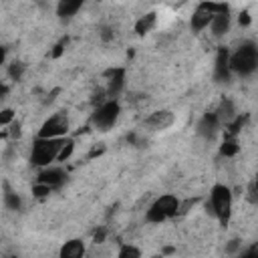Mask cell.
I'll use <instances>...</instances> for the list:
<instances>
[{
    "label": "cell",
    "instance_id": "6da1fadb",
    "mask_svg": "<svg viewBox=\"0 0 258 258\" xmlns=\"http://www.w3.org/2000/svg\"><path fill=\"white\" fill-rule=\"evenodd\" d=\"M230 69L236 75L248 77L258 69V46L254 42H244L240 44L232 54H230Z\"/></svg>",
    "mask_w": 258,
    "mask_h": 258
},
{
    "label": "cell",
    "instance_id": "7a4b0ae2",
    "mask_svg": "<svg viewBox=\"0 0 258 258\" xmlns=\"http://www.w3.org/2000/svg\"><path fill=\"white\" fill-rule=\"evenodd\" d=\"M64 139H36L34 145H32V151H30V161L38 167H48L54 159H58V153H60V147H62Z\"/></svg>",
    "mask_w": 258,
    "mask_h": 258
},
{
    "label": "cell",
    "instance_id": "3957f363",
    "mask_svg": "<svg viewBox=\"0 0 258 258\" xmlns=\"http://www.w3.org/2000/svg\"><path fill=\"white\" fill-rule=\"evenodd\" d=\"M210 206L214 216L218 218V222L222 226H226L230 222V214H232V191L228 185L216 183L210 191Z\"/></svg>",
    "mask_w": 258,
    "mask_h": 258
},
{
    "label": "cell",
    "instance_id": "277c9868",
    "mask_svg": "<svg viewBox=\"0 0 258 258\" xmlns=\"http://www.w3.org/2000/svg\"><path fill=\"white\" fill-rule=\"evenodd\" d=\"M177 210H179V200H177L175 196H171V194H165V196H159V198L149 206V210H147V214H145V220L151 222V224H161V222H165L167 218L175 216Z\"/></svg>",
    "mask_w": 258,
    "mask_h": 258
},
{
    "label": "cell",
    "instance_id": "5b68a950",
    "mask_svg": "<svg viewBox=\"0 0 258 258\" xmlns=\"http://www.w3.org/2000/svg\"><path fill=\"white\" fill-rule=\"evenodd\" d=\"M119 115H121V107H119L117 99H107L95 109V113L91 117V123H93V127H97L101 131H107L117 123Z\"/></svg>",
    "mask_w": 258,
    "mask_h": 258
},
{
    "label": "cell",
    "instance_id": "8992f818",
    "mask_svg": "<svg viewBox=\"0 0 258 258\" xmlns=\"http://www.w3.org/2000/svg\"><path fill=\"white\" fill-rule=\"evenodd\" d=\"M69 131V119L64 113H54L52 117H48L40 131H38V137L40 139H62V135H67Z\"/></svg>",
    "mask_w": 258,
    "mask_h": 258
},
{
    "label": "cell",
    "instance_id": "52a82bcc",
    "mask_svg": "<svg viewBox=\"0 0 258 258\" xmlns=\"http://www.w3.org/2000/svg\"><path fill=\"white\" fill-rule=\"evenodd\" d=\"M230 52L228 48H218L216 54V64H214V79L218 83H228L230 81Z\"/></svg>",
    "mask_w": 258,
    "mask_h": 258
},
{
    "label": "cell",
    "instance_id": "ba28073f",
    "mask_svg": "<svg viewBox=\"0 0 258 258\" xmlns=\"http://www.w3.org/2000/svg\"><path fill=\"white\" fill-rule=\"evenodd\" d=\"M173 121H175L173 113L163 109V111H155V113H151V115L145 119V125H147L149 129H153V131H163V129L171 127Z\"/></svg>",
    "mask_w": 258,
    "mask_h": 258
},
{
    "label": "cell",
    "instance_id": "9c48e42d",
    "mask_svg": "<svg viewBox=\"0 0 258 258\" xmlns=\"http://www.w3.org/2000/svg\"><path fill=\"white\" fill-rule=\"evenodd\" d=\"M67 173L62 171V167H54V165H48L44 169H40L38 173V183H44L48 187H58L62 181H64Z\"/></svg>",
    "mask_w": 258,
    "mask_h": 258
},
{
    "label": "cell",
    "instance_id": "30bf717a",
    "mask_svg": "<svg viewBox=\"0 0 258 258\" xmlns=\"http://www.w3.org/2000/svg\"><path fill=\"white\" fill-rule=\"evenodd\" d=\"M125 87V71L123 69H113L107 73V97L115 99Z\"/></svg>",
    "mask_w": 258,
    "mask_h": 258
},
{
    "label": "cell",
    "instance_id": "8fae6325",
    "mask_svg": "<svg viewBox=\"0 0 258 258\" xmlns=\"http://www.w3.org/2000/svg\"><path fill=\"white\" fill-rule=\"evenodd\" d=\"M220 119H218V115L216 113H206V115H202V119L198 121V135H202V137H206V139H212L214 135H216V131L220 129Z\"/></svg>",
    "mask_w": 258,
    "mask_h": 258
},
{
    "label": "cell",
    "instance_id": "7c38bea8",
    "mask_svg": "<svg viewBox=\"0 0 258 258\" xmlns=\"http://www.w3.org/2000/svg\"><path fill=\"white\" fill-rule=\"evenodd\" d=\"M212 18H214V14H212L204 4H200V6H198V10L194 12L191 20H189V26H191V30H194V32H200V30H204L206 26H210V24H212Z\"/></svg>",
    "mask_w": 258,
    "mask_h": 258
},
{
    "label": "cell",
    "instance_id": "4fadbf2b",
    "mask_svg": "<svg viewBox=\"0 0 258 258\" xmlns=\"http://www.w3.org/2000/svg\"><path fill=\"white\" fill-rule=\"evenodd\" d=\"M85 256V242L79 238H73L60 246L58 258H83Z\"/></svg>",
    "mask_w": 258,
    "mask_h": 258
},
{
    "label": "cell",
    "instance_id": "5bb4252c",
    "mask_svg": "<svg viewBox=\"0 0 258 258\" xmlns=\"http://www.w3.org/2000/svg\"><path fill=\"white\" fill-rule=\"evenodd\" d=\"M230 22H232L230 10H228V12H220V14H216V16L212 18V24H210L212 34H214V36H224V34L230 30Z\"/></svg>",
    "mask_w": 258,
    "mask_h": 258
},
{
    "label": "cell",
    "instance_id": "9a60e30c",
    "mask_svg": "<svg viewBox=\"0 0 258 258\" xmlns=\"http://www.w3.org/2000/svg\"><path fill=\"white\" fill-rule=\"evenodd\" d=\"M216 115H218V119H220V123H226V125H230L238 115H236V109H234V103L232 101H228V99H224L222 103H220V107L214 111Z\"/></svg>",
    "mask_w": 258,
    "mask_h": 258
},
{
    "label": "cell",
    "instance_id": "2e32d148",
    "mask_svg": "<svg viewBox=\"0 0 258 258\" xmlns=\"http://www.w3.org/2000/svg\"><path fill=\"white\" fill-rule=\"evenodd\" d=\"M81 6H83L81 0H62V2H58V6H56V14H58L60 18H71V16H75V14L81 10Z\"/></svg>",
    "mask_w": 258,
    "mask_h": 258
},
{
    "label": "cell",
    "instance_id": "e0dca14e",
    "mask_svg": "<svg viewBox=\"0 0 258 258\" xmlns=\"http://www.w3.org/2000/svg\"><path fill=\"white\" fill-rule=\"evenodd\" d=\"M2 200H4V206L8 208V210H20V198H18V194L8 185V183H4V194H2Z\"/></svg>",
    "mask_w": 258,
    "mask_h": 258
},
{
    "label": "cell",
    "instance_id": "ac0fdd59",
    "mask_svg": "<svg viewBox=\"0 0 258 258\" xmlns=\"http://www.w3.org/2000/svg\"><path fill=\"white\" fill-rule=\"evenodd\" d=\"M153 24H155V14L149 12V14L141 16V18L137 20V24H135V32H137V34H145V32H149V30L153 28Z\"/></svg>",
    "mask_w": 258,
    "mask_h": 258
},
{
    "label": "cell",
    "instance_id": "d6986e66",
    "mask_svg": "<svg viewBox=\"0 0 258 258\" xmlns=\"http://www.w3.org/2000/svg\"><path fill=\"white\" fill-rule=\"evenodd\" d=\"M238 151H240V145H238V141H236L234 137H228V139L220 145V153L226 155V157H232V155H236Z\"/></svg>",
    "mask_w": 258,
    "mask_h": 258
},
{
    "label": "cell",
    "instance_id": "ffe728a7",
    "mask_svg": "<svg viewBox=\"0 0 258 258\" xmlns=\"http://www.w3.org/2000/svg\"><path fill=\"white\" fill-rule=\"evenodd\" d=\"M117 258H141V250L137 246H133V244H123L119 248Z\"/></svg>",
    "mask_w": 258,
    "mask_h": 258
},
{
    "label": "cell",
    "instance_id": "44dd1931",
    "mask_svg": "<svg viewBox=\"0 0 258 258\" xmlns=\"http://www.w3.org/2000/svg\"><path fill=\"white\" fill-rule=\"evenodd\" d=\"M22 73H24V64L18 62V60H12L10 67H8V75H10V79H12V81H20Z\"/></svg>",
    "mask_w": 258,
    "mask_h": 258
},
{
    "label": "cell",
    "instance_id": "7402d4cb",
    "mask_svg": "<svg viewBox=\"0 0 258 258\" xmlns=\"http://www.w3.org/2000/svg\"><path fill=\"white\" fill-rule=\"evenodd\" d=\"M73 149H75V143H73L71 139H64V143H62V147H60V153H58V161H67V159L71 157Z\"/></svg>",
    "mask_w": 258,
    "mask_h": 258
},
{
    "label": "cell",
    "instance_id": "603a6c76",
    "mask_svg": "<svg viewBox=\"0 0 258 258\" xmlns=\"http://www.w3.org/2000/svg\"><path fill=\"white\" fill-rule=\"evenodd\" d=\"M50 189H52V187H48V185H44V183H36L32 191H34V196H36V198H44V196H48V194H50Z\"/></svg>",
    "mask_w": 258,
    "mask_h": 258
},
{
    "label": "cell",
    "instance_id": "cb8c5ba5",
    "mask_svg": "<svg viewBox=\"0 0 258 258\" xmlns=\"http://www.w3.org/2000/svg\"><path fill=\"white\" fill-rule=\"evenodd\" d=\"M12 119H14V113H12L10 109H4V111H2V117H0V123L6 127V125L12 123Z\"/></svg>",
    "mask_w": 258,
    "mask_h": 258
},
{
    "label": "cell",
    "instance_id": "d4e9b609",
    "mask_svg": "<svg viewBox=\"0 0 258 258\" xmlns=\"http://www.w3.org/2000/svg\"><path fill=\"white\" fill-rule=\"evenodd\" d=\"M240 258H258V246H250L240 254Z\"/></svg>",
    "mask_w": 258,
    "mask_h": 258
},
{
    "label": "cell",
    "instance_id": "484cf974",
    "mask_svg": "<svg viewBox=\"0 0 258 258\" xmlns=\"http://www.w3.org/2000/svg\"><path fill=\"white\" fill-rule=\"evenodd\" d=\"M10 135H12L14 139H16V137H20V125H18L16 121H14L12 125H10Z\"/></svg>",
    "mask_w": 258,
    "mask_h": 258
},
{
    "label": "cell",
    "instance_id": "4316f807",
    "mask_svg": "<svg viewBox=\"0 0 258 258\" xmlns=\"http://www.w3.org/2000/svg\"><path fill=\"white\" fill-rule=\"evenodd\" d=\"M240 22H244V24H248V14H242V16H240Z\"/></svg>",
    "mask_w": 258,
    "mask_h": 258
},
{
    "label": "cell",
    "instance_id": "83f0119b",
    "mask_svg": "<svg viewBox=\"0 0 258 258\" xmlns=\"http://www.w3.org/2000/svg\"><path fill=\"white\" fill-rule=\"evenodd\" d=\"M256 189H258V173H256Z\"/></svg>",
    "mask_w": 258,
    "mask_h": 258
}]
</instances>
